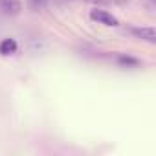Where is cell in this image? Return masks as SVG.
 Masks as SVG:
<instances>
[{
    "instance_id": "cell-5",
    "label": "cell",
    "mask_w": 156,
    "mask_h": 156,
    "mask_svg": "<svg viewBox=\"0 0 156 156\" xmlns=\"http://www.w3.org/2000/svg\"><path fill=\"white\" fill-rule=\"evenodd\" d=\"M46 4H48V0H30V8H31L33 11H41V9H44Z\"/></svg>"
},
{
    "instance_id": "cell-7",
    "label": "cell",
    "mask_w": 156,
    "mask_h": 156,
    "mask_svg": "<svg viewBox=\"0 0 156 156\" xmlns=\"http://www.w3.org/2000/svg\"><path fill=\"white\" fill-rule=\"evenodd\" d=\"M90 2H98V4H129L130 0H90Z\"/></svg>"
},
{
    "instance_id": "cell-2",
    "label": "cell",
    "mask_w": 156,
    "mask_h": 156,
    "mask_svg": "<svg viewBox=\"0 0 156 156\" xmlns=\"http://www.w3.org/2000/svg\"><path fill=\"white\" fill-rule=\"evenodd\" d=\"M130 33H132L134 37L141 39V41L151 42V44L156 42V31H154L152 26H147V28H130Z\"/></svg>"
},
{
    "instance_id": "cell-4",
    "label": "cell",
    "mask_w": 156,
    "mask_h": 156,
    "mask_svg": "<svg viewBox=\"0 0 156 156\" xmlns=\"http://www.w3.org/2000/svg\"><path fill=\"white\" fill-rule=\"evenodd\" d=\"M17 51V41L15 39H4L0 42V55H11Z\"/></svg>"
},
{
    "instance_id": "cell-3",
    "label": "cell",
    "mask_w": 156,
    "mask_h": 156,
    "mask_svg": "<svg viewBox=\"0 0 156 156\" xmlns=\"http://www.w3.org/2000/svg\"><path fill=\"white\" fill-rule=\"evenodd\" d=\"M0 8H2V11L8 13V15H17L22 9L20 0H0Z\"/></svg>"
},
{
    "instance_id": "cell-1",
    "label": "cell",
    "mask_w": 156,
    "mask_h": 156,
    "mask_svg": "<svg viewBox=\"0 0 156 156\" xmlns=\"http://www.w3.org/2000/svg\"><path fill=\"white\" fill-rule=\"evenodd\" d=\"M90 19L94 22H98V24H103V26H112V28L114 26H119V20L112 13H108L105 9H99V8H96V9L90 11Z\"/></svg>"
},
{
    "instance_id": "cell-6",
    "label": "cell",
    "mask_w": 156,
    "mask_h": 156,
    "mask_svg": "<svg viewBox=\"0 0 156 156\" xmlns=\"http://www.w3.org/2000/svg\"><path fill=\"white\" fill-rule=\"evenodd\" d=\"M118 61H119L121 64H132V66H138V64H140L138 59H132V57H129V55H127V57H125V55H119Z\"/></svg>"
}]
</instances>
